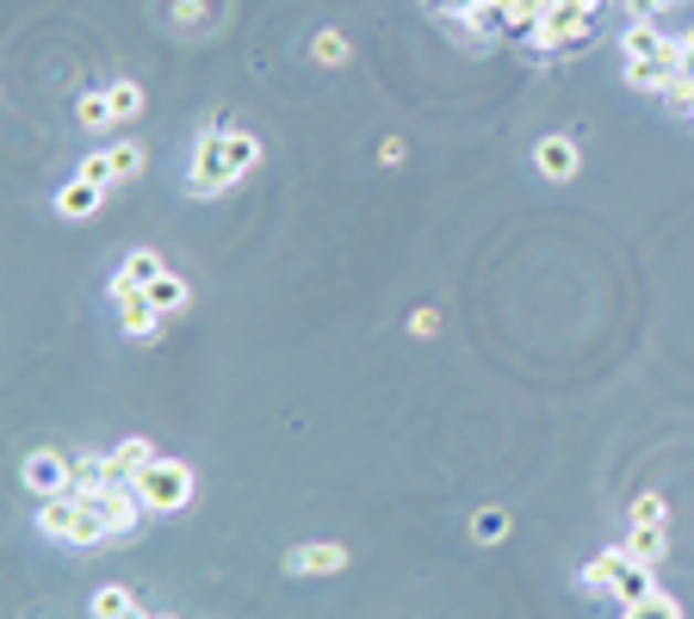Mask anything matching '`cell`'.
Listing matches in <instances>:
<instances>
[{"label":"cell","mask_w":694,"mask_h":619,"mask_svg":"<svg viewBox=\"0 0 694 619\" xmlns=\"http://www.w3.org/2000/svg\"><path fill=\"white\" fill-rule=\"evenodd\" d=\"M149 304H156L161 316H174V310H187V279H180V273H161L156 285H149Z\"/></svg>","instance_id":"obj_16"},{"label":"cell","mask_w":694,"mask_h":619,"mask_svg":"<svg viewBox=\"0 0 694 619\" xmlns=\"http://www.w3.org/2000/svg\"><path fill=\"white\" fill-rule=\"evenodd\" d=\"M130 490L143 495V508L149 514H180L192 502V471L180 459H156V464H143L137 478H130Z\"/></svg>","instance_id":"obj_2"},{"label":"cell","mask_w":694,"mask_h":619,"mask_svg":"<svg viewBox=\"0 0 694 619\" xmlns=\"http://www.w3.org/2000/svg\"><path fill=\"white\" fill-rule=\"evenodd\" d=\"M620 564H627V545H614V552L589 557V564H583V576H577V583H583L589 595H608V588H614V576H620Z\"/></svg>","instance_id":"obj_13"},{"label":"cell","mask_w":694,"mask_h":619,"mask_svg":"<svg viewBox=\"0 0 694 619\" xmlns=\"http://www.w3.org/2000/svg\"><path fill=\"white\" fill-rule=\"evenodd\" d=\"M25 490H32L38 502L69 495L75 490V459H63V452H32V459H25Z\"/></svg>","instance_id":"obj_5"},{"label":"cell","mask_w":694,"mask_h":619,"mask_svg":"<svg viewBox=\"0 0 694 619\" xmlns=\"http://www.w3.org/2000/svg\"><path fill=\"white\" fill-rule=\"evenodd\" d=\"M106 99H112V118H118V124H125V118H137V112H143V87H137V81H112V87H106Z\"/></svg>","instance_id":"obj_18"},{"label":"cell","mask_w":694,"mask_h":619,"mask_svg":"<svg viewBox=\"0 0 694 619\" xmlns=\"http://www.w3.org/2000/svg\"><path fill=\"white\" fill-rule=\"evenodd\" d=\"M341 31H323V38H316V56H323V62H341Z\"/></svg>","instance_id":"obj_23"},{"label":"cell","mask_w":694,"mask_h":619,"mask_svg":"<svg viewBox=\"0 0 694 619\" xmlns=\"http://www.w3.org/2000/svg\"><path fill=\"white\" fill-rule=\"evenodd\" d=\"M230 186H236V174H230V161H223V130H206L199 149H192L187 192L192 199H218V192H230Z\"/></svg>","instance_id":"obj_3"},{"label":"cell","mask_w":694,"mask_h":619,"mask_svg":"<svg viewBox=\"0 0 694 619\" xmlns=\"http://www.w3.org/2000/svg\"><path fill=\"white\" fill-rule=\"evenodd\" d=\"M676 50H682V75H694V25L676 31Z\"/></svg>","instance_id":"obj_24"},{"label":"cell","mask_w":694,"mask_h":619,"mask_svg":"<svg viewBox=\"0 0 694 619\" xmlns=\"http://www.w3.org/2000/svg\"><path fill=\"white\" fill-rule=\"evenodd\" d=\"M143 619H174V613H143Z\"/></svg>","instance_id":"obj_25"},{"label":"cell","mask_w":694,"mask_h":619,"mask_svg":"<svg viewBox=\"0 0 694 619\" xmlns=\"http://www.w3.org/2000/svg\"><path fill=\"white\" fill-rule=\"evenodd\" d=\"M627 557L658 570L663 557H670V533H663V526H632V533H627Z\"/></svg>","instance_id":"obj_11"},{"label":"cell","mask_w":694,"mask_h":619,"mask_svg":"<svg viewBox=\"0 0 694 619\" xmlns=\"http://www.w3.org/2000/svg\"><path fill=\"white\" fill-rule=\"evenodd\" d=\"M161 273H168V266L156 261V248H130L125 266L112 273V292H149V285H156Z\"/></svg>","instance_id":"obj_7"},{"label":"cell","mask_w":694,"mask_h":619,"mask_svg":"<svg viewBox=\"0 0 694 619\" xmlns=\"http://www.w3.org/2000/svg\"><path fill=\"white\" fill-rule=\"evenodd\" d=\"M94 619H143V607H137V595L130 588H118V583H106V588H94Z\"/></svg>","instance_id":"obj_12"},{"label":"cell","mask_w":694,"mask_h":619,"mask_svg":"<svg viewBox=\"0 0 694 619\" xmlns=\"http://www.w3.org/2000/svg\"><path fill=\"white\" fill-rule=\"evenodd\" d=\"M223 161H230V174H249L254 161H261V137H249V130H223Z\"/></svg>","instance_id":"obj_14"},{"label":"cell","mask_w":694,"mask_h":619,"mask_svg":"<svg viewBox=\"0 0 694 619\" xmlns=\"http://www.w3.org/2000/svg\"><path fill=\"white\" fill-rule=\"evenodd\" d=\"M75 124H81V130H106V124H118V118H112V99H106V93H81V99H75Z\"/></svg>","instance_id":"obj_17"},{"label":"cell","mask_w":694,"mask_h":619,"mask_svg":"<svg viewBox=\"0 0 694 619\" xmlns=\"http://www.w3.org/2000/svg\"><path fill=\"white\" fill-rule=\"evenodd\" d=\"M99 199H106V186H94V180H69L63 192H56V217H69V223H81V217H94L99 211Z\"/></svg>","instance_id":"obj_10"},{"label":"cell","mask_w":694,"mask_h":619,"mask_svg":"<svg viewBox=\"0 0 694 619\" xmlns=\"http://www.w3.org/2000/svg\"><path fill=\"white\" fill-rule=\"evenodd\" d=\"M106 161H112V186H118V180H137L149 155H143V143H112Z\"/></svg>","instance_id":"obj_15"},{"label":"cell","mask_w":694,"mask_h":619,"mask_svg":"<svg viewBox=\"0 0 694 619\" xmlns=\"http://www.w3.org/2000/svg\"><path fill=\"white\" fill-rule=\"evenodd\" d=\"M81 180H94V186H106V192H112V161H106V149L81 161Z\"/></svg>","instance_id":"obj_22"},{"label":"cell","mask_w":694,"mask_h":619,"mask_svg":"<svg viewBox=\"0 0 694 619\" xmlns=\"http://www.w3.org/2000/svg\"><path fill=\"white\" fill-rule=\"evenodd\" d=\"M596 25H601V0H553V7H546V19L527 31V44H534L539 56H558V50L589 44V38H596Z\"/></svg>","instance_id":"obj_1"},{"label":"cell","mask_w":694,"mask_h":619,"mask_svg":"<svg viewBox=\"0 0 694 619\" xmlns=\"http://www.w3.org/2000/svg\"><path fill=\"white\" fill-rule=\"evenodd\" d=\"M663 521H670V508H663L658 490H645L639 502H632V526H663Z\"/></svg>","instance_id":"obj_20"},{"label":"cell","mask_w":694,"mask_h":619,"mask_svg":"<svg viewBox=\"0 0 694 619\" xmlns=\"http://www.w3.org/2000/svg\"><path fill=\"white\" fill-rule=\"evenodd\" d=\"M534 168L546 174V180H570L583 161H577V143H570V137H539L534 143Z\"/></svg>","instance_id":"obj_8"},{"label":"cell","mask_w":694,"mask_h":619,"mask_svg":"<svg viewBox=\"0 0 694 619\" xmlns=\"http://www.w3.org/2000/svg\"><path fill=\"white\" fill-rule=\"evenodd\" d=\"M620 619H682V607H676V601H670V595H663V588H658L651 601H632V607H627V613H620Z\"/></svg>","instance_id":"obj_19"},{"label":"cell","mask_w":694,"mask_h":619,"mask_svg":"<svg viewBox=\"0 0 694 619\" xmlns=\"http://www.w3.org/2000/svg\"><path fill=\"white\" fill-rule=\"evenodd\" d=\"M620 56H627V62H670V69H682L676 38H663L651 19H632V25L620 31Z\"/></svg>","instance_id":"obj_4"},{"label":"cell","mask_w":694,"mask_h":619,"mask_svg":"<svg viewBox=\"0 0 694 619\" xmlns=\"http://www.w3.org/2000/svg\"><path fill=\"white\" fill-rule=\"evenodd\" d=\"M472 533L477 539H508V508H477V521H472Z\"/></svg>","instance_id":"obj_21"},{"label":"cell","mask_w":694,"mask_h":619,"mask_svg":"<svg viewBox=\"0 0 694 619\" xmlns=\"http://www.w3.org/2000/svg\"><path fill=\"white\" fill-rule=\"evenodd\" d=\"M285 570L292 576H335V570H347V545H298V552L285 557Z\"/></svg>","instance_id":"obj_6"},{"label":"cell","mask_w":694,"mask_h":619,"mask_svg":"<svg viewBox=\"0 0 694 619\" xmlns=\"http://www.w3.org/2000/svg\"><path fill=\"white\" fill-rule=\"evenodd\" d=\"M608 595H614L620 607H632V601H651V595H658V570H651V564H632V557H627Z\"/></svg>","instance_id":"obj_9"}]
</instances>
